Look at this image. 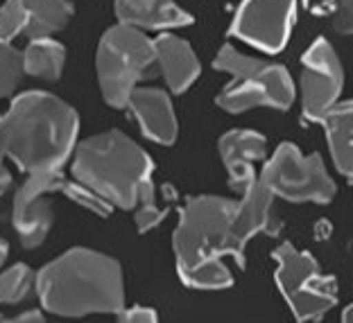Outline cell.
Masks as SVG:
<instances>
[{
    "instance_id": "1",
    "label": "cell",
    "mask_w": 353,
    "mask_h": 323,
    "mask_svg": "<svg viewBox=\"0 0 353 323\" xmlns=\"http://www.w3.org/2000/svg\"><path fill=\"white\" fill-rule=\"evenodd\" d=\"M79 118L57 95L30 91L19 95L0 118V140L7 158L26 174L61 169L73 154Z\"/></svg>"
},
{
    "instance_id": "2",
    "label": "cell",
    "mask_w": 353,
    "mask_h": 323,
    "mask_svg": "<svg viewBox=\"0 0 353 323\" xmlns=\"http://www.w3.org/2000/svg\"><path fill=\"white\" fill-rule=\"evenodd\" d=\"M37 294L57 317L118 314L125 308L123 267L93 249H70L37 273Z\"/></svg>"
},
{
    "instance_id": "3",
    "label": "cell",
    "mask_w": 353,
    "mask_h": 323,
    "mask_svg": "<svg viewBox=\"0 0 353 323\" xmlns=\"http://www.w3.org/2000/svg\"><path fill=\"white\" fill-rule=\"evenodd\" d=\"M236 201L218 195L188 199L179 213L172 249L176 273L192 289H224L234 278L224 256L234 258L231 217Z\"/></svg>"
},
{
    "instance_id": "4",
    "label": "cell",
    "mask_w": 353,
    "mask_h": 323,
    "mask_svg": "<svg viewBox=\"0 0 353 323\" xmlns=\"http://www.w3.org/2000/svg\"><path fill=\"white\" fill-rule=\"evenodd\" d=\"M154 163L130 136L107 132L75 145L73 176L114 208L132 211L152 179Z\"/></svg>"
},
{
    "instance_id": "5",
    "label": "cell",
    "mask_w": 353,
    "mask_h": 323,
    "mask_svg": "<svg viewBox=\"0 0 353 323\" xmlns=\"http://www.w3.org/2000/svg\"><path fill=\"white\" fill-rule=\"evenodd\" d=\"M213 66L231 75V82L218 95V104L224 111L243 113L254 107L285 111L292 107L294 84L281 63L254 59L224 43L215 54Z\"/></svg>"
},
{
    "instance_id": "6",
    "label": "cell",
    "mask_w": 353,
    "mask_h": 323,
    "mask_svg": "<svg viewBox=\"0 0 353 323\" xmlns=\"http://www.w3.org/2000/svg\"><path fill=\"white\" fill-rule=\"evenodd\" d=\"M154 63V41L145 32L127 23L109 28L95 52V70L104 102L116 109L127 107L136 84Z\"/></svg>"
},
{
    "instance_id": "7",
    "label": "cell",
    "mask_w": 353,
    "mask_h": 323,
    "mask_svg": "<svg viewBox=\"0 0 353 323\" xmlns=\"http://www.w3.org/2000/svg\"><path fill=\"white\" fill-rule=\"evenodd\" d=\"M276 285L296 321H317L338 303V280L324 276L317 260L283 242L274 249Z\"/></svg>"
},
{
    "instance_id": "8",
    "label": "cell",
    "mask_w": 353,
    "mask_h": 323,
    "mask_svg": "<svg viewBox=\"0 0 353 323\" xmlns=\"http://www.w3.org/2000/svg\"><path fill=\"white\" fill-rule=\"evenodd\" d=\"M259 179L274 197L292 204H303V201L328 204L335 197V183L326 172L322 156H303L292 143H283L270 156Z\"/></svg>"
},
{
    "instance_id": "9",
    "label": "cell",
    "mask_w": 353,
    "mask_h": 323,
    "mask_svg": "<svg viewBox=\"0 0 353 323\" xmlns=\"http://www.w3.org/2000/svg\"><path fill=\"white\" fill-rule=\"evenodd\" d=\"M296 0H243L231 23V34L263 52H281L290 39Z\"/></svg>"
},
{
    "instance_id": "10",
    "label": "cell",
    "mask_w": 353,
    "mask_h": 323,
    "mask_svg": "<svg viewBox=\"0 0 353 323\" xmlns=\"http://www.w3.org/2000/svg\"><path fill=\"white\" fill-rule=\"evenodd\" d=\"M344 86V70L338 52L317 39L301 59V111L303 118L319 123L331 111Z\"/></svg>"
},
{
    "instance_id": "11",
    "label": "cell",
    "mask_w": 353,
    "mask_h": 323,
    "mask_svg": "<svg viewBox=\"0 0 353 323\" xmlns=\"http://www.w3.org/2000/svg\"><path fill=\"white\" fill-rule=\"evenodd\" d=\"M63 183H66V176L61 169L37 172L28 174L26 183L16 192L12 220L21 238V244L26 249H37L48 238L54 222L52 201H48V195L61 192Z\"/></svg>"
},
{
    "instance_id": "12",
    "label": "cell",
    "mask_w": 353,
    "mask_h": 323,
    "mask_svg": "<svg viewBox=\"0 0 353 323\" xmlns=\"http://www.w3.org/2000/svg\"><path fill=\"white\" fill-rule=\"evenodd\" d=\"M256 233L279 236L281 220L274 213V195L261 179H256L247 188L240 201H236V211L231 217V244H234V260L245 267V249Z\"/></svg>"
},
{
    "instance_id": "13",
    "label": "cell",
    "mask_w": 353,
    "mask_h": 323,
    "mask_svg": "<svg viewBox=\"0 0 353 323\" xmlns=\"http://www.w3.org/2000/svg\"><path fill=\"white\" fill-rule=\"evenodd\" d=\"M218 147L224 169L229 174L231 190L243 195L259 179L254 172V163L265 156L268 140H265V136L250 132V129H234V132L222 136Z\"/></svg>"
},
{
    "instance_id": "14",
    "label": "cell",
    "mask_w": 353,
    "mask_h": 323,
    "mask_svg": "<svg viewBox=\"0 0 353 323\" xmlns=\"http://www.w3.org/2000/svg\"><path fill=\"white\" fill-rule=\"evenodd\" d=\"M127 109L132 111L148 140L159 145H172L176 140V116L170 98L161 88H134Z\"/></svg>"
},
{
    "instance_id": "15",
    "label": "cell",
    "mask_w": 353,
    "mask_h": 323,
    "mask_svg": "<svg viewBox=\"0 0 353 323\" xmlns=\"http://www.w3.org/2000/svg\"><path fill=\"white\" fill-rule=\"evenodd\" d=\"M154 50H157V66L161 70L168 88L174 95L183 93L186 88L195 84L202 66H199L195 50L183 39L172 34H161L159 39H154Z\"/></svg>"
},
{
    "instance_id": "16",
    "label": "cell",
    "mask_w": 353,
    "mask_h": 323,
    "mask_svg": "<svg viewBox=\"0 0 353 323\" xmlns=\"http://www.w3.org/2000/svg\"><path fill=\"white\" fill-rule=\"evenodd\" d=\"M114 10L120 23L139 30H172L192 23V16L172 0H116Z\"/></svg>"
},
{
    "instance_id": "17",
    "label": "cell",
    "mask_w": 353,
    "mask_h": 323,
    "mask_svg": "<svg viewBox=\"0 0 353 323\" xmlns=\"http://www.w3.org/2000/svg\"><path fill=\"white\" fill-rule=\"evenodd\" d=\"M319 123L324 125L335 167L353 179V100L335 104Z\"/></svg>"
},
{
    "instance_id": "18",
    "label": "cell",
    "mask_w": 353,
    "mask_h": 323,
    "mask_svg": "<svg viewBox=\"0 0 353 323\" xmlns=\"http://www.w3.org/2000/svg\"><path fill=\"white\" fill-rule=\"evenodd\" d=\"M26 7V34L28 39H43L57 34L73 19V5L68 0H23Z\"/></svg>"
},
{
    "instance_id": "19",
    "label": "cell",
    "mask_w": 353,
    "mask_h": 323,
    "mask_svg": "<svg viewBox=\"0 0 353 323\" xmlns=\"http://www.w3.org/2000/svg\"><path fill=\"white\" fill-rule=\"evenodd\" d=\"M63 63H66V48L50 37L32 39L26 50H23V66L32 77L54 82L61 75Z\"/></svg>"
},
{
    "instance_id": "20",
    "label": "cell",
    "mask_w": 353,
    "mask_h": 323,
    "mask_svg": "<svg viewBox=\"0 0 353 323\" xmlns=\"http://www.w3.org/2000/svg\"><path fill=\"white\" fill-rule=\"evenodd\" d=\"M37 289V273L28 264L16 262L10 269L0 271V303L16 305Z\"/></svg>"
},
{
    "instance_id": "21",
    "label": "cell",
    "mask_w": 353,
    "mask_h": 323,
    "mask_svg": "<svg viewBox=\"0 0 353 323\" xmlns=\"http://www.w3.org/2000/svg\"><path fill=\"white\" fill-rule=\"evenodd\" d=\"M23 75H26L23 52L16 50L12 41L0 39V98L12 95L19 88Z\"/></svg>"
},
{
    "instance_id": "22",
    "label": "cell",
    "mask_w": 353,
    "mask_h": 323,
    "mask_svg": "<svg viewBox=\"0 0 353 323\" xmlns=\"http://www.w3.org/2000/svg\"><path fill=\"white\" fill-rule=\"evenodd\" d=\"M168 215V208H161L157 204V190H154V181H148L143 185L139 204H136V213H134V224L139 233H148L150 229H154L163 222V217Z\"/></svg>"
},
{
    "instance_id": "23",
    "label": "cell",
    "mask_w": 353,
    "mask_h": 323,
    "mask_svg": "<svg viewBox=\"0 0 353 323\" xmlns=\"http://www.w3.org/2000/svg\"><path fill=\"white\" fill-rule=\"evenodd\" d=\"M61 192H63V195H66L70 201H75V204L88 208V211L95 213V215H100V217H107V215H111V211H114V206H111L107 199L100 197L98 192H93L91 188H86V185H84V183H79L77 179H75V181H68V179H66V183H63Z\"/></svg>"
},
{
    "instance_id": "24",
    "label": "cell",
    "mask_w": 353,
    "mask_h": 323,
    "mask_svg": "<svg viewBox=\"0 0 353 323\" xmlns=\"http://www.w3.org/2000/svg\"><path fill=\"white\" fill-rule=\"evenodd\" d=\"M26 7H23V0H5L0 5V39L5 41H12L19 34L26 32Z\"/></svg>"
},
{
    "instance_id": "25",
    "label": "cell",
    "mask_w": 353,
    "mask_h": 323,
    "mask_svg": "<svg viewBox=\"0 0 353 323\" xmlns=\"http://www.w3.org/2000/svg\"><path fill=\"white\" fill-rule=\"evenodd\" d=\"M331 28L338 34H353V0H338L335 3Z\"/></svg>"
},
{
    "instance_id": "26",
    "label": "cell",
    "mask_w": 353,
    "mask_h": 323,
    "mask_svg": "<svg viewBox=\"0 0 353 323\" xmlns=\"http://www.w3.org/2000/svg\"><path fill=\"white\" fill-rule=\"evenodd\" d=\"M118 321L125 323H154L157 321V312L145 305H134V308H123L118 314Z\"/></svg>"
},
{
    "instance_id": "27",
    "label": "cell",
    "mask_w": 353,
    "mask_h": 323,
    "mask_svg": "<svg viewBox=\"0 0 353 323\" xmlns=\"http://www.w3.org/2000/svg\"><path fill=\"white\" fill-rule=\"evenodd\" d=\"M5 147H3V140H0V197L5 195L7 188H10V183H12V174H10V169L5 167Z\"/></svg>"
},
{
    "instance_id": "28",
    "label": "cell",
    "mask_w": 353,
    "mask_h": 323,
    "mask_svg": "<svg viewBox=\"0 0 353 323\" xmlns=\"http://www.w3.org/2000/svg\"><path fill=\"white\" fill-rule=\"evenodd\" d=\"M46 317H43V314L41 312H39V310H28V312H21L19 314V317H14L12 321H16V323H30V321H37V323H41Z\"/></svg>"
},
{
    "instance_id": "29",
    "label": "cell",
    "mask_w": 353,
    "mask_h": 323,
    "mask_svg": "<svg viewBox=\"0 0 353 323\" xmlns=\"http://www.w3.org/2000/svg\"><path fill=\"white\" fill-rule=\"evenodd\" d=\"M7 253H10V244H7V240H5V238H0V267L5 264Z\"/></svg>"
},
{
    "instance_id": "30",
    "label": "cell",
    "mask_w": 353,
    "mask_h": 323,
    "mask_svg": "<svg viewBox=\"0 0 353 323\" xmlns=\"http://www.w3.org/2000/svg\"><path fill=\"white\" fill-rule=\"evenodd\" d=\"M342 321L353 323V303H351V305H347V308H344V312H342Z\"/></svg>"
},
{
    "instance_id": "31",
    "label": "cell",
    "mask_w": 353,
    "mask_h": 323,
    "mask_svg": "<svg viewBox=\"0 0 353 323\" xmlns=\"http://www.w3.org/2000/svg\"><path fill=\"white\" fill-rule=\"evenodd\" d=\"M351 183H353V179H351Z\"/></svg>"
}]
</instances>
